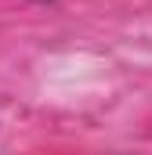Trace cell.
Instances as JSON below:
<instances>
[{"instance_id": "cell-1", "label": "cell", "mask_w": 152, "mask_h": 155, "mask_svg": "<svg viewBox=\"0 0 152 155\" xmlns=\"http://www.w3.org/2000/svg\"><path fill=\"white\" fill-rule=\"evenodd\" d=\"M36 4H54V0H36Z\"/></svg>"}]
</instances>
